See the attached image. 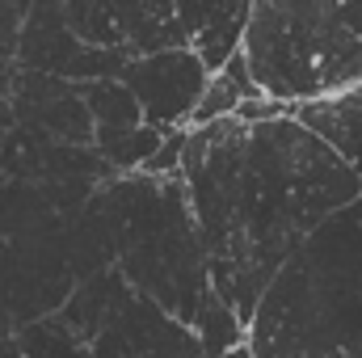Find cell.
Segmentation results:
<instances>
[{"mask_svg":"<svg viewBox=\"0 0 362 358\" xmlns=\"http://www.w3.org/2000/svg\"><path fill=\"white\" fill-rule=\"evenodd\" d=\"M291 118L299 127H308L325 148H333L362 181V89L333 97V101L299 105V110H291Z\"/></svg>","mask_w":362,"mask_h":358,"instance_id":"ba28073f","label":"cell"},{"mask_svg":"<svg viewBox=\"0 0 362 358\" xmlns=\"http://www.w3.org/2000/svg\"><path fill=\"white\" fill-rule=\"evenodd\" d=\"M257 358H362V198L274 274L253 321Z\"/></svg>","mask_w":362,"mask_h":358,"instance_id":"7a4b0ae2","label":"cell"},{"mask_svg":"<svg viewBox=\"0 0 362 358\" xmlns=\"http://www.w3.org/2000/svg\"><path fill=\"white\" fill-rule=\"evenodd\" d=\"M240 55L262 97L286 110L362 89V0H266Z\"/></svg>","mask_w":362,"mask_h":358,"instance_id":"3957f363","label":"cell"},{"mask_svg":"<svg viewBox=\"0 0 362 358\" xmlns=\"http://www.w3.org/2000/svg\"><path fill=\"white\" fill-rule=\"evenodd\" d=\"M181 181L211 291L245 325L308 236L362 198L354 169L295 118H223L189 131Z\"/></svg>","mask_w":362,"mask_h":358,"instance_id":"6da1fadb","label":"cell"},{"mask_svg":"<svg viewBox=\"0 0 362 358\" xmlns=\"http://www.w3.org/2000/svg\"><path fill=\"white\" fill-rule=\"evenodd\" d=\"M122 81L131 97L139 101V114H144V127L152 131H185L202 93L211 85V72L202 68V59L194 51H156V55H144V59H127V68L114 76Z\"/></svg>","mask_w":362,"mask_h":358,"instance_id":"5b68a950","label":"cell"},{"mask_svg":"<svg viewBox=\"0 0 362 358\" xmlns=\"http://www.w3.org/2000/svg\"><path fill=\"white\" fill-rule=\"evenodd\" d=\"M223 358H257V354H253V350H249V342H245L240 350H232V354H223Z\"/></svg>","mask_w":362,"mask_h":358,"instance_id":"4fadbf2b","label":"cell"},{"mask_svg":"<svg viewBox=\"0 0 362 358\" xmlns=\"http://www.w3.org/2000/svg\"><path fill=\"white\" fill-rule=\"evenodd\" d=\"M101 198L114 219V270L135 295L160 304L181 325H194L202 299L211 295V274L185 181L144 173L110 178Z\"/></svg>","mask_w":362,"mask_h":358,"instance_id":"277c9868","label":"cell"},{"mask_svg":"<svg viewBox=\"0 0 362 358\" xmlns=\"http://www.w3.org/2000/svg\"><path fill=\"white\" fill-rule=\"evenodd\" d=\"M253 97H262V93L253 85V76H249L245 55H236L223 72L211 76V85H206L198 110H194V118H189V131L211 127V122H223V118H236V110H240L245 101H253Z\"/></svg>","mask_w":362,"mask_h":358,"instance_id":"9c48e42d","label":"cell"},{"mask_svg":"<svg viewBox=\"0 0 362 358\" xmlns=\"http://www.w3.org/2000/svg\"><path fill=\"white\" fill-rule=\"evenodd\" d=\"M93 358H206L194 329L144 295H127L89 337Z\"/></svg>","mask_w":362,"mask_h":358,"instance_id":"8992f818","label":"cell"},{"mask_svg":"<svg viewBox=\"0 0 362 358\" xmlns=\"http://www.w3.org/2000/svg\"><path fill=\"white\" fill-rule=\"evenodd\" d=\"M81 97H85V110H89L97 135H127V131H139V127H144L139 101L131 97V89H127L122 81H93V85H81Z\"/></svg>","mask_w":362,"mask_h":358,"instance_id":"30bf717a","label":"cell"},{"mask_svg":"<svg viewBox=\"0 0 362 358\" xmlns=\"http://www.w3.org/2000/svg\"><path fill=\"white\" fill-rule=\"evenodd\" d=\"M194 337H198V346H202V354L206 358H223L232 354V350H240L245 342H249V325L211 291L206 299H202V308H198V316H194Z\"/></svg>","mask_w":362,"mask_h":358,"instance_id":"8fae6325","label":"cell"},{"mask_svg":"<svg viewBox=\"0 0 362 358\" xmlns=\"http://www.w3.org/2000/svg\"><path fill=\"white\" fill-rule=\"evenodd\" d=\"M249 8L253 4H236V0H189V51L202 59L211 76L240 55Z\"/></svg>","mask_w":362,"mask_h":358,"instance_id":"52a82bcc","label":"cell"},{"mask_svg":"<svg viewBox=\"0 0 362 358\" xmlns=\"http://www.w3.org/2000/svg\"><path fill=\"white\" fill-rule=\"evenodd\" d=\"M21 358H93L89 342L76 337L68 329V321L55 312V316H42V321H30L21 325V333L13 337Z\"/></svg>","mask_w":362,"mask_h":358,"instance_id":"7c38bea8","label":"cell"}]
</instances>
